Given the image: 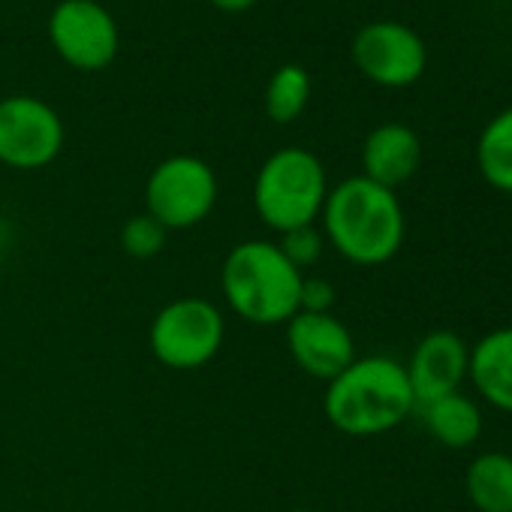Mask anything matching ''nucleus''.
<instances>
[{"mask_svg": "<svg viewBox=\"0 0 512 512\" xmlns=\"http://www.w3.org/2000/svg\"><path fill=\"white\" fill-rule=\"evenodd\" d=\"M320 229L353 266H383L401 250L407 235L404 208L395 190L368 181L365 175L344 178L329 187L320 211Z\"/></svg>", "mask_w": 512, "mask_h": 512, "instance_id": "1", "label": "nucleus"}, {"mask_svg": "<svg viewBox=\"0 0 512 512\" xmlns=\"http://www.w3.org/2000/svg\"><path fill=\"white\" fill-rule=\"evenodd\" d=\"M416 410L407 371L392 356H356L326 383L323 413L347 437H377Z\"/></svg>", "mask_w": 512, "mask_h": 512, "instance_id": "2", "label": "nucleus"}, {"mask_svg": "<svg viewBox=\"0 0 512 512\" xmlns=\"http://www.w3.org/2000/svg\"><path fill=\"white\" fill-rule=\"evenodd\" d=\"M305 272H299L278 241L250 238L229 247L220 266V293L235 317L250 326H287L299 314Z\"/></svg>", "mask_w": 512, "mask_h": 512, "instance_id": "3", "label": "nucleus"}, {"mask_svg": "<svg viewBox=\"0 0 512 512\" xmlns=\"http://www.w3.org/2000/svg\"><path fill=\"white\" fill-rule=\"evenodd\" d=\"M326 196L329 178L320 157L299 145L269 154L253 178V211L278 235L317 223Z\"/></svg>", "mask_w": 512, "mask_h": 512, "instance_id": "4", "label": "nucleus"}, {"mask_svg": "<svg viewBox=\"0 0 512 512\" xmlns=\"http://www.w3.org/2000/svg\"><path fill=\"white\" fill-rule=\"evenodd\" d=\"M226 320L220 308L199 296H181L166 302L148 329V347L154 359L169 371H199L223 347Z\"/></svg>", "mask_w": 512, "mask_h": 512, "instance_id": "5", "label": "nucleus"}, {"mask_svg": "<svg viewBox=\"0 0 512 512\" xmlns=\"http://www.w3.org/2000/svg\"><path fill=\"white\" fill-rule=\"evenodd\" d=\"M217 175L193 154H172L160 160L145 181V211L169 232L199 226L217 205Z\"/></svg>", "mask_w": 512, "mask_h": 512, "instance_id": "6", "label": "nucleus"}, {"mask_svg": "<svg viewBox=\"0 0 512 512\" xmlns=\"http://www.w3.org/2000/svg\"><path fill=\"white\" fill-rule=\"evenodd\" d=\"M64 148V121L40 97L16 94L0 100V163L34 172L58 160Z\"/></svg>", "mask_w": 512, "mask_h": 512, "instance_id": "7", "label": "nucleus"}, {"mask_svg": "<svg viewBox=\"0 0 512 512\" xmlns=\"http://www.w3.org/2000/svg\"><path fill=\"white\" fill-rule=\"evenodd\" d=\"M49 40L82 73L106 70L121 46L118 22L97 0H61L49 16Z\"/></svg>", "mask_w": 512, "mask_h": 512, "instance_id": "8", "label": "nucleus"}, {"mask_svg": "<svg viewBox=\"0 0 512 512\" xmlns=\"http://www.w3.org/2000/svg\"><path fill=\"white\" fill-rule=\"evenodd\" d=\"M353 64L380 88H407L422 79L428 52L413 28L401 22H371L353 40Z\"/></svg>", "mask_w": 512, "mask_h": 512, "instance_id": "9", "label": "nucleus"}, {"mask_svg": "<svg viewBox=\"0 0 512 512\" xmlns=\"http://www.w3.org/2000/svg\"><path fill=\"white\" fill-rule=\"evenodd\" d=\"M287 350L299 371L314 380H335L353 359L356 341L353 332L335 314H308L299 311L287 326Z\"/></svg>", "mask_w": 512, "mask_h": 512, "instance_id": "10", "label": "nucleus"}, {"mask_svg": "<svg viewBox=\"0 0 512 512\" xmlns=\"http://www.w3.org/2000/svg\"><path fill=\"white\" fill-rule=\"evenodd\" d=\"M470 368V347L461 335L449 329L428 332L410 353V362L404 365L416 410L434 398L461 392V383L467 380Z\"/></svg>", "mask_w": 512, "mask_h": 512, "instance_id": "11", "label": "nucleus"}, {"mask_svg": "<svg viewBox=\"0 0 512 512\" xmlns=\"http://www.w3.org/2000/svg\"><path fill=\"white\" fill-rule=\"evenodd\" d=\"M422 166V139L407 124L374 127L362 142V175L380 187L398 190Z\"/></svg>", "mask_w": 512, "mask_h": 512, "instance_id": "12", "label": "nucleus"}, {"mask_svg": "<svg viewBox=\"0 0 512 512\" xmlns=\"http://www.w3.org/2000/svg\"><path fill=\"white\" fill-rule=\"evenodd\" d=\"M467 380L491 407L512 413V326H500L473 344Z\"/></svg>", "mask_w": 512, "mask_h": 512, "instance_id": "13", "label": "nucleus"}, {"mask_svg": "<svg viewBox=\"0 0 512 512\" xmlns=\"http://www.w3.org/2000/svg\"><path fill=\"white\" fill-rule=\"evenodd\" d=\"M419 410H422L428 434L446 449H467L482 434V410L464 392L434 398V401L422 404Z\"/></svg>", "mask_w": 512, "mask_h": 512, "instance_id": "14", "label": "nucleus"}, {"mask_svg": "<svg viewBox=\"0 0 512 512\" xmlns=\"http://www.w3.org/2000/svg\"><path fill=\"white\" fill-rule=\"evenodd\" d=\"M464 491L479 512H512V455L479 452L464 470Z\"/></svg>", "mask_w": 512, "mask_h": 512, "instance_id": "15", "label": "nucleus"}, {"mask_svg": "<svg viewBox=\"0 0 512 512\" xmlns=\"http://www.w3.org/2000/svg\"><path fill=\"white\" fill-rule=\"evenodd\" d=\"M476 166L485 184L512 193V106L497 112L476 139Z\"/></svg>", "mask_w": 512, "mask_h": 512, "instance_id": "16", "label": "nucleus"}, {"mask_svg": "<svg viewBox=\"0 0 512 512\" xmlns=\"http://www.w3.org/2000/svg\"><path fill=\"white\" fill-rule=\"evenodd\" d=\"M311 100V73L302 64H284L266 85V115L275 124H293Z\"/></svg>", "mask_w": 512, "mask_h": 512, "instance_id": "17", "label": "nucleus"}, {"mask_svg": "<svg viewBox=\"0 0 512 512\" xmlns=\"http://www.w3.org/2000/svg\"><path fill=\"white\" fill-rule=\"evenodd\" d=\"M169 229L163 223H157L148 211L133 214L124 226H121V247L133 260H154V256L166 247Z\"/></svg>", "mask_w": 512, "mask_h": 512, "instance_id": "18", "label": "nucleus"}, {"mask_svg": "<svg viewBox=\"0 0 512 512\" xmlns=\"http://www.w3.org/2000/svg\"><path fill=\"white\" fill-rule=\"evenodd\" d=\"M278 247L284 250V256L299 272H308L323 256L326 238H323V229H317V223H311V226H299V229L284 232Z\"/></svg>", "mask_w": 512, "mask_h": 512, "instance_id": "19", "label": "nucleus"}, {"mask_svg": "<svg viewBox=\"0 0 512 512\" xmlns=\"http://www.w3.org/2000/svg\"><path fill=\"white\" fill-rule=\"evenodd\" d=\"M335 308V287L326 278H308L302 281V293H299V311L308 314H332Z\"/></svg>", "mask_w": 512, "mask_h": 512, "instance_id": "20", "label": "nucleus"}, {"mask_svg": "<svg viewBox=\"0 0 512 512\" xmlns=\"http://www.w3.org/2000/svg\"><path fill=\"white\" fill-rule=\"evenodd\" d=\"M211 4L223 13H244L256 4V0H211Z\"/></svg>", "mask_w": 512, "mask_h": 512, "instance_id": "21", "label": "nucleus"}, {"mask_svg": "<svg viewBox=\"0 0 512 512\" xmlns=\"http://www.w3.org/2000/svg\"><path fill=\"white\" fill-rule=\"evenodd\" d=\"M293 512H314V509H293Z\"/></svg>", "mask_w": 512, "mask_h": 512, "instance_id": "22", "label": "nucleus"}]
</instances>
